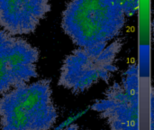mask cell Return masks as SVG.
I'll return each mask as SVG.
<instances>
[{"mask_svg": "<svg viewBox=\"0 0 154 130\" xmlns=\"http://www.w3.org/2000/svg\"><path fill=\"white\" fill-rule=\"evenodd\" d=\"M125 14L115 0H71L61 25L79 47L106 45L123 29Z\"/></svg>", "mask_w": 154, "mask_h": 130, "instance_id": "cell-1", "label": "cell"}, {"mask_svg": "<svg viewBox=\"0 0 154 130\" xmlns=\"http://www.w3.org/2000/svg\"><path fill=\"white\" fill-rule=\"evenodd\" d=\"M57 119L49 80L14 88L0 98L2 130H51Z\"/></svg>", "mask_w": 154, "mask_h": 130, "instance_id": "cell-2", "label": "cell"}, {"mask_svg": "<svg viewBox=\"0 0 154 130\" xmlns=\"http://www.w3.org/2000/svg\"><path fill=\"white\" fill-rule=\"evenodd\" d=\"M121 48L120 40L104 46L79 47L65 58L59 85L74 94H80L100 81L107 82L117 71L116 60Z\"/></svg>", "mask_w": 154, "mask_h": 130, "instance_id": "cell-3", "label": "cell"}, {"mask_svg": "<svg viewBox=\"0 0 154 130\" xmlns=\"http://www.w3.org/2000/svg\"><path fill=\"white\" fill-rule=\"evenodd\" d=\"M105 119L111 130H139L138 68L132 65L121 83H115L105 98L92 107Z\"/></svg>", "mask_w": 154, "mask_h": 130, "instance_id": "cell-4", "label": "cell"}, {"mask_svg": "<svg viewBox=\"0 0 154 130\" xmlns=\"http://www.w3.org/2000/svg\"><path fill=\"white\" fill-rule=\"evenodd\" d=\"M38 61L35 47L0 30V95L37 78Z\"/></svg>", "mask_w": 154, "mask_h": 130, "instance_id": "cell-5", "label": "cell"}, {"mask_svg": "<svg viewBox=\"0 0 154 130\" xmlns=\"http://www.w3.org/2000/svg\"><path fill=\"white\" fill-rule=\"evenodd\" d=\"M50 8V0H0V25L14 36L31 33Z\"/></svg>", "mask_w": 154, "mask_h": 130, "instance_id": "cell-6", "label": "cell"}, {"mask_svg": "<svg viewBox=\"0 0 154 130\" xmlns=\"http://www.w3.org/2000/svg\"><path fill=\"white\" fill-rule=\"evenodd\" d=\"M125 15H134L138 10L139 0H115Z\"/></svg>", "mask_w": 154, "mask_h": 130, "instance_id": "cell-7", "label": "cell"}, {"mask_svg": "<svg viewBox=\"0 0 154 130\" xmlns=\"http://www.w3.org/2000/svg\"><path fill=\"white\" fill-rule=\"evenodd\" d=\"M62 130H81L80 128H79V127L78 126H76V125H71V126H69V128H64V129Z\"/></svg>", "mask_w": 154, "mask_h": 130, "instance_id": "cell-8", "label": "cell"}]
</instances>
